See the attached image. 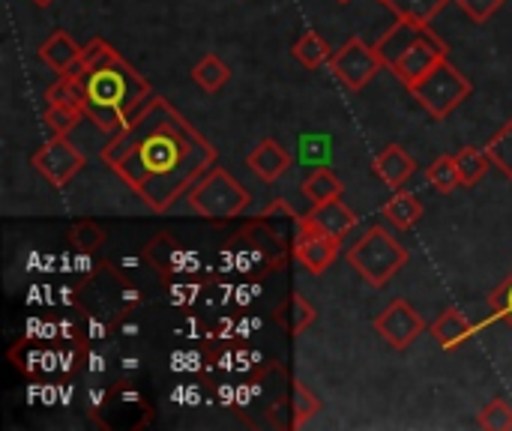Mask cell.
<instances>
[{"instance_id":"cell-33","label":"cell","mask_w":512,"mask_h":431,"mask_svg":"<svg viewBox=\"0 0 512 431\" xmlns=\"http://www.w3.org/2000/svg\"><path fill=\"white\" fill-rule=\"evenodd\" d=\"M30 3H36V6H42V9H45V6H51L54 0H30Z\"/></svg>"},{"instance_id":"cell-31","label":"cell","mask_w":512,"mask_h":431,"mask_svg":"<svg viewBox=\"0 0 512 431\" xmlns=\"http://www.w3.org/2000/svg\"><path fill=\"white\" fill-rule=\"evenodd\" d=\"M489 309L495 321H507L512 327V273L489 294Z\"/></svg>"},{"instance_id":"cell-4","label":"cell","mask_w":512,"mask_h":431,"mask_svg":"<svg viewBox=\"0 0 512 431\" xmlns=\"http://www.w3.org/2000/svg\"><path fill=\"white\" fill-rule=\"evenodd\" d=\"M348 264L372 285V288H384L405 264H408V252L405 246L384 231L381 225L369 228L348 252Z\"/></svg>"},{"instance_id":"cell-30","label":"cell","mask_w":512,"mask_h":431,"mask_svg":"<svg viewBox=\"0 0 512 431\" xmlns=\"http://www.w3.org/2000/svg\"><path fill=\"white\" fill-rule=\"evenodd\" d=\"M321 411V402L318 396L303 384V381H294V429H303L309 417H315Z\"/></svg>"},{"instance_id":"cell-18","label":"cell","mask_w":512,"mask_h":431,"mask_svg":"<svg viewBox=\"0 0 512 431\" xmlns=\"http://www.w3.org/2000/svg\"><path fill=\"white\" fill-rule=\"evenodd\" d=\"M192 81L204 90V93H219L228 81H231V69L222 57L216 54H204L195 66H192Z\"/></svg>"},{"instance_id":"cell-12","label":"cell","mask_w":512,"mask_h":431,"mask_svg":"<svg viewBox=\"0 0 512 431\" xmlns=\"http://www.w3.org/2000/svg\"><path fill=\"white\" fill-rule=\"evenodd\" d=\"M39 60L54 69L57 75L75 72L81 66V45L66 33V30H54L42 45H39Z\"/></svg>"},{"instance_id":"cell-3","label":"cell","mask_w":512,"mask_h":431,"mask_svg":"<svg viewBox=\"0 0 512 431\" xmlns=\"http://www.w3.org/2000/svg\"><path fill=\"white\" fill-rule=\"evenodd\" d=\"M186 201L192 207V213H198L201 219H213V222H225V219H237L240 213L249 210L252 195L246 186H240L225 168L213 165L189 192Z\"/></svg>"},{"instance_id":"cell-10","label":"cell","mask_w":512,"mask_h":431,"mask_svg":"<svg viewBox=\"0 0 512 431\" xmlns=\"http://www.w3.org/2000/svg\"><path fill=\"white\" fill-rule=\"evenodd\" d=\"M444 57H447V42H444L435 30H429L420 42H414V45L390 66V72H393L405 87H411V84H417L429 69H435Z\"/></svg>"},{"instance_id":"cell-32","label":"cell","mask_w":512,"mask_h":431,"mask_svg":"<svg viewBox=\"0 0 512 431\" xmlns=\"http://www.w3.org/2000/svg\"><path fill=\"white\" fill-rule=\"evenodd\" d=\"M456 3H459V9H462L471 21L483 24V21H489L507 0H456Z\"/></svg>"},{"instance_id":"cell-19","label":"cell","mask_w":512,"mask_h":431,"mask_svg":"<svg viewBox=\"0 0 512 431\" xmlns=\"http://www.w3.org/2000/svg\"><path fill=\"white\" fill-rule=\"evenodd\" d=\"M276 315H279V324H282L291 336L306 333V330L315 324V318H318L315 306H312L303 294H291V297H288V303H285Z\"/></svg>"},{"instance_id":"cell-15","label":"cell","mask_w":512,"mask_h":431,"mask_svg":"<svg viewBox=\"0 0 512 431\" xmlns=\"http://www.w3.org/2000/svg\"><path fill=\"white\" fill-rule=\"evenodd\" d=\"M417 171V162L399 147V144H387L378 156H375V174L390 186V189H402L411 174Z\"/></svg>"},{"instance_id":"cell-6","label":"cell","mask_w":512,"mask_h":431,"mask_svg":"<svg viewBox=\"0 0 512 431\" xmlns=\"http://www.w3.org/2000/svg\"><path fill=\"white\" fill-rule=\"evenodd\" d=\"M330 69L348 90H363L387 66H384L375 45L363 42L360 36H351L342 48H336V54L330 60Z\"/></svg>"},{"instance_id":"cell-23","label":"cell","mask_w":512,"mask_h":431,"mask_svg":"<svg viewBox=\"0 0 512 431\" xmlns=\"http://www.w3.org/2000/svg\"><path fill=\"white\" fill-rule=\"evenodd\" d=\"M78 69H81V66H78ZM78 69H75V72L60 75V78L48 87L45 99H48V102H57V105H69V108L84 111V84H81Z\"/></svg>"},{"instance_id":"cell-9","label":"cell","mask_w":512,"mask_h":431,"mask_svg":"<svg viewBox=\"0 0 512 431\" xmlns=\"http://www.w3.org/2000/svg\"><path fill=\"white\" fill-rule=\"evenodd\" d=\"M426 330V321L417 315L414 306H408L405 300H393L378 318H375V333L396 351H405L417 342V336Z\"/></svg>"},{"instance_id":"cell-13","label":"cell","mask_w":512,"mask_h":431,"mask_svg":"<svg viewBox=\"0 0 512 431\" xmlns=\"http://www.w3.org/2000/svg\"><path fill=\"white\" fill-rule=\"evenodd\" d=\"M429 30H432L429 24H417V21H402V18H399V21L378 39V45H375L378 54H381V60H384V66L390 69V66H393L414 42H420Z\"/></svg>"},{"instance_id":"cell-1","label":"cell","mask_w":512,"mask_h":431,"mask_svg":"<svg viewBox=\"0 0 512 431\" xmlns=\"http://www.w3.org/2000/svg\"><path fill=\"white\" fill-rule=\"evenodd\" d=\"M102 162L156 213H165L213 165L216 147L186 123V117L159 96L111 135Z\"/></svg>"},{"instance_id":"cell-28","label":"cell","mask_w":512,"mask_h":431,"mask_svg":"<svg viewBox=\"0 0 512 431\" xmlns=\"http://www.w3.org/2000/svg\"><path fill=\"white\" fill-rule=\"evenodd\" d=\"M81 117H84V111L69 108V105H57V102H48V108H45V114H42V120L51 126L54 135H69V132L81 123Z\"/></svg>"},{"instance_id":"cell-5","label":"cell","mask_w":512,"mask_h":431,"mask_svg":"<svg viewBox=\"0 0 512 431\" xmlns=\"http://www.w3.org/2000/svg\"><path fill=\"white\" fill-rule=\"evenodd\" d=\"M411 96L435 117V120H444L450 117L468 96H471V81L444 57L435 69H429L417 84L408 87Z\"/></svg>"},{"instance_id":"cell-25","label":"cell","mask_w":512,"mask_h":431,"mask_svg":"<svg viewBox=\"0 0 512 431\" xmlns=\"http://www.w3.org/2000/svg\"><path fill=\"white\" fill-rule=\"evenodd\" d=\"M426 183L432 186V189H438V192H444V195H450V192H456L459 186H462V177H459V165H456V156H438L432 165H429V171H426Z\"/></svg>"},{"instance_id":"cell-16","label":"cell","mask_w":512,"mask_h":431,"mask_svg":"<svg viewBox=\"0 0 512 431\" xmlns=\"http://www.w3.org/2000/svg\"><path fill=\"white\" fill-rule=\"evenodd\" d=\"M474 324L468 321V315H462L459 309H447L435 324H432V339L444 348V351H456L459 345H465L474 336Z\"/></svg>"},{"instance_id":"cell-8","label":"cell","mask_w":512,"mask_h":431,"mask_svg":"<svg viewBox=\"0 0 512 431\" xmlns=\"http://www.w3.org/2000/svg\"><path fill=\"white\" fill-rule=\"evenodd\" d=\"M339 243H342L339 237H330L321 228H315L309 219H300L297 240H294V258L303 264L306 273L324 276L333 267L336 255H339Z\"/></svg>"},{"instance_id":"cell-21","label":"cell","mask_w":512,"mask_h":431,"mask_svg":"<svg viewBox=\"0 0 512 431\" xmlns=\"http://www.w3.org/2000/svg\"><path fill=\"white\" fill-rule=\"evenodd\" d=\"M291 54H294L306 69H321L327 60H333V51H330L327 39H324L321 33H315V30H306V33L294 42Z\"/></svg>"},{"instance_id":"cell-14","label":"cell","mask_w":512,"mask_h":431,"mask_svg":"<svg viewBox=\"0 0 512 431\" xmlns=\"http://www.w3.org/2000/svg\"><path fill=\"white\" fill-rule=\"evenodd\" d=\"M306 219H309L315 228H321L324 234L339 237V240H345V234L357 225L354 210H351L342 198H333V201L315 204V207H312V213H309Z\"/></svg>"},{"instance_id":"cell-26","label":"cell","mask_w":512,"mask_h":431,"mask_svg":"<svg viewBox=\"0 0 512 431\" xmlns=\"http://www.w3.org/2000/svg\"><path fill=\"white\" fill-rule=\"evenodd\" d=\"M120 60V51L114 48V45H108L105 39H90L84 48H81V69H87V72H96V69H105V66H111V63H117Z\"/></svg>"},{"instance_id":"cell-27","label":"cell","mask_w":512,"mask_h":431,"mask_svg":"<svg viewBox=\"0 0 512 431\" xmlns=\"http://www.w3.org/2000/svg\"><path fill=\"white\" fill-rule=\"evenodd\" d=\"M486 153L512 180V117L492 135V141L486 144Z\"/></svg>"},{"instance_id":"cell-11","label":"cell","mask_w":512,"mask_h":431,"mask_svg":"<svg viewBox=\"0 0 512 431\" xmlns=\"http://www.w3.org/2000/svg\"><path fill=\"white\" fill-rule=\"evenodd\" d=\"M249 171L261 180V183H276L288 168H291V153L276 141V138H264L255 144V150L246 156Z\"/></svg>"},{"instance_id":"cell-2","label":"cell","mask_w":512,"mask_h":431,"mask_svg":"<svg viewBox=\"0 0 512 431\" xmlns=\"http://www.w3.org/2000/svg\"><path fill=\"white\" fill-rule=\"evenodd\" d=\"M84 84V117H90L102 132L117 135L153 96L150 81L138 75L123 57L105 69H78Z\"/></svg>"},{"instance_id":"cell-24","label":"cell","mask_w":512,"mask_h":431,"mask_svg":"<svg viewBox=\"0 0 512 431\" xmlns=\"http://www.w3.org/2000/svg\"><path fill=\"white\" fill-rule=\"evenodd\" d=\"M456 165H459L462 186H477V183L486 177L492 159H489V153L480 150V147H462V150L456 153Z\"/></svg>"},{"instance_id":"cell-20","label":"cell","mask_w":512,"mask_h":431,"mask_svg":"<svg viewBox=\"0 0 512 431\" xmlns=\"http://www.w3.org/2000/svg\"><path fill=\"white\" fill-rule=\"evenodd\" d=\"M390 6V12L402 21H417V24H432V18H438L450 0H384Z\"/></svg>"},{"instance_id":"cell-7","label":"cell","mask_w":512,"mask_h":431,"mask_svg":"<svg viewBox=\"0 0 512 431\" xmlns=\"http://www.w3.org/2000/svg\"><path fill=\"white\" fill-rule=\"evenodd\" d=\"M30 165L48 186L63 189L84 168V153L72 141H66V135H54L30 156Z\"/></svg>"},{"instance_id":"cell-34","label":"cell","mask_w":512,"mask_h":431,"mask_svg":"<svg viewBox=\"0 0 512 431\" xmlns=\"http://www.w3.org/2000/svg\"><path fill=\"white\" fill-rule=\"evenodd\" d=\"M339 3H351V0H339Z\"/></svg>"},{"instance_id":"cell-22","label":"cell","mask_w":512,"mask_h":431,"mask_svg":"<svg viewBox=\"0 0 512 431\" xmlns=\"http://www.w3.org/2000/svg\"><path fill=\"white\" fill-rule=\"evenodd\" d=\"M342 192H345L342 180L327 168H318L303 180V195L312 201V207L324 204V201H333V198H342Z\"/></svg>"},{"instance_id":"cell-17","label":"cell","mask_w":512,"mask_h":431,"mask_svg":"<svg viewBox=\"0 0 512 431\" xmlns=\"http://www.w3.org/2000/svg\"><path fill=\"white\" fill-rule=\"evenodd\" d=\"M384 219H387L393 228L408 231V228H414V225L423 219V204H420L414 195H408V192L396 189V192H393V198L384 204Z\"/></svg>"},{"instance_id":"cell-29","label":"cell","mask_w":512,"mask_h":431,"mask_svg":"<svg viewBox=\"0 0 512 431\" xmlns=\"http://www.w3.org/2000/svg\"><path fill=\"white\" fill-rule=\"evenodd\" d=\"M477 426L489 431H512V405L504 399H492L486 408H480Z\"/></svg>"}]
</instances>
